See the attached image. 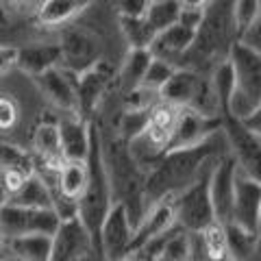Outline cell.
<instances>
[{
    "label": "cell",
    "instance_id": "6da1fadb",
    "mask_svg": "<svg viewBox=\"0 0 261 261\" xmlns=\"http://www.w3.org/2000/svg\"><path fill=\"white\" fill-rule=\"evenodd\" d=\"M220 133H222V130H220ZM220 133L209 137L205 144L196 146V148L163 152L161 159L146 172V178H144L146 205H152V202H159L163 198H172L174 194L185 190V187L198 176L202 166H205L211 157L228 152V148L220 150V146H218Z\"/></svg>",
    "mask_w": 261,
    "mask_h": 261
},
{
    "label": "cell",
    "instance_id": "7a4b0ae2",
    "mask_svg": "<svg viewBox=\"0 0 261 261\" xmlns=\"http://www.w3.org/2000/svg\"><path fill=\"white\" fill-rule=\"evenodd\" d=\"M87 185L85 192L76 200V218L92 240L94 252H98V233H100L102 220L109 214L113 200L111 181L105 166L102 154V135L96 124L89 122V152H87ZM100 255V252H98Z\"/></svg>",
    "mask_w": 261,
    "mask_h": 261
},
{
    "label": "cell",
    "instance_id": "3957f363",
    "mask_svg": "<svg viewBox=\"0 0 261 261\" xmlns=\"http://www.w3.org/2000/svg\"><path fill=\"white\" fill-rule=\"evenodd\" d=\"M218 157H211L205 166H202L198 176H196L185 190H181L170 198L172 200L176 226H181L187 233H200L202 228H207L211 222H216L214 207H211V198H209V174H211V168H214Z\"/></svg>",
    "mask_w": 261,
    "mask_h": 261
},
{
    "label": "cell",
    "instance_id": "277c9868",
    "mask_svg": "<svg viewBox=\"0 0 261 261\" xmlns=\"http://www.w3.org/2000/svg\"><path fill=\"white\" fill-rule=\"evenodd\" d=\"M57 226L59 218L53 209H29L11 202L0 209V233L7 242L22 235H55Z\"/></svg>",
    "mask_w": 261,
    "mask_h": 261
},
{
    "label": "cell",
    "instance_id": "5b68a950",
    "mask_svg": "<svg viewBox=\"0 0 261 261\" xmlns=\"http://www.w3.org/2000/svg\"><path fill=\"white\" fill-rule=\"evenodd\" d=\"M59 50H61V68L74 76L89 70L102 59V46L98 35L81 27H72L63 31L59 39Z\"/></svg>",
    "mask_w": 261,
    "mask_h": 261
},
{
    "label": "cell",
    "instance_id": "8992f818",
    "mask_svg": "<svg viewBox=\"0 0 261 261\" xmlns=\"http://www.w3.org/2000/svg\"><path fill=\"white\" fill-rule=\"evenodd\" d=\"M220 130H222V118H207L200 116L198 111L183 107L178 109V118L166 146V152L196 148V146L205 144L209 137H214Z\"/></svg>",
    "mask_w": 261,
    "mask_h": 261
},
{
    "label": "cell",
    "instance_id": "52a82bcc",
    "mask_svg": "<svg viewBox=\"0 0 261 261\" xmlns=\"http://www.w3.org/2000/svg\"><path fill=\"white\" fill-rule=\"evenodd\" d=\"M231 222L240 224L252 235H259L261 228V185L259 178L246 174L238 166L233 190V214Z\"/></svg>",
    "mask_w": 261,
    "mask_h": 261
},
{
    "label": "cell",
    "instance_id": "ba28073f",
    "mask_svg": "<svg viewBox=\"0 0 261 261\" xmlns=\"http://www.w3.org/2000/svg\"><path fill=\"white\" fill-rule=\"evenodd\" d=\"M235 170H238V159L231 150L220 154L209 174V198L214 207L216 222H231L233 214V190H235Z\"/></svg>",
    "mask_w": 261,
    "mask_h": 261
},
{
    "label": "cell",
    "instance_id": "9c48e42d",
    "mask_svg": "<svg viewBox=\"0 0 261 261\" xmlns=\"http://www.w3.org/2000/svg\"><path fill=\"white\" fill-rule=\"evenodd\" d=\"M130 240H133V224L128 222L124 205L113 202L98 233V252L105 261H118L128 255Z\"/></svg>",
    "mask_w": 261,
    "mask_h": 261
},
{
    "label": "cell",
    "instance_id": "30bf717a",
    "mask_svg": "<svg viewBox=\"0 0 261 261\" xmlns=\"http://www.w3.org/2000/svg\"><path fill=\"white\" fill-rule=\"evenodd\" d=\"M37 92L44 96L55 109H59L63 116H81L79 113V98H76V81L74 74L57 65L53 70H46L44 74L33 79Z\"/></svg>",
    "mask_w": 261,
    "mask_h": 261
},
{
    "label": "cell",
    "instance_id": "8fae6325",
    "mask_svg": "<svg viewBox=\"0 0 261 261\" xmlns=\"http://www.w3.org/2000/svg\"><path fill=\"white\" fill-rule=\"evenodd\" d=\"M226 59L235 74V92L261 102V53L233 42Z\"/></svg>",
    "mask_w": 261,
    "mask_h": 261
},
{
    "label": "cell",
    "instance_id": "7c38bea8",
    "mask_svg": "<svg viewBox=\"0 0 261 261\" xmlns=\"http://www.w3.org/2000/svg\"><path fill=\"white\" fill-rule=\"evenodd\" d=\"M31 157L35 161V170L44 174H57L63 168V152L57 122H39L33 130Z\"/></svg>",
    "mask_w": 261,
    "mask_h": 261
},
{
    "label": "cell",
    "instance_id": "4fadbf2b",
    "mask_svg": "<svg viewBox=\"0 0 261 261\" xmlns=\"http://www.w3.org/2000/svg\"><path fill=\"white\" fill-rule=\"evenodd\" d=\"M174 226H176V220H174L172 200L163 198L159 202H152L133 228V240H130V246H128V255H135L144 244H148L150 240L168 233Z\"/></svg>",
    "mask_w": 261,
    "mask_h": 261
},
{
    "label": "cell",
    "instance_id": "5bb4252c",
    "mask_svg": "<svg viewBox=\"0 0 261 261\" xmlns=\"http://www.w3.org/2000/svg\"><path fill=\"white\" fill-rule=\"evenodd\" d=\"M89 252H94L92 240H89L83 224L79 222V218L59 222L53 235V248L48 261H76L79 257L89 255Z\"/></svg>",
    "mask_w": 261,
    "mask_h": 261
},
{
    "label": "cell",
    "instance_id": "9a60e30c",
    "mask_svg": "<svg viewBox=\"0 0 261 261\" xmlns=\"http://www.w3.org/2000/svg\"><path fill=\"white\" fill-rule=\"evenodd\" d=\"M74 81H76L79 113H81V118H85L89 113H94V109L100 105L102 96L109 87V81H111V68L100 59L89 70L76 74Z\"/></svg>",
    "mask_w": 261,
    "mask_h": 261
},
{
    "label": "cell",
    "instance_id": "2e32d148",
    "mask_svg": "<svg viewBox=\"0 0 261 261\" xmlns=\"http://www.w3.org/2000/svg\"><path fill=\"white\" fill-rule=\"evenodd\" d=\"M202 79L198 72L192 70V68H178L172 72V76L168 79V83L159 89V100L161 102H168L172 107H190L194 96L198 94V89L202 85Z\"/></svg>",
    "mask_w": 261,
    "mask_h": 261
},
{
    "label": "cell",
    "instance_id": "e0dca14e",
    "mask_svg": "<svg viewBox=\"0 0 261 261\" xmlns=\"http://www.w3.org/2000/svg\"><path fill=\"white\" fill-rule=\"evenodd\" d=\"M65 161H85L89 152V122L81 116H63L57 122Z\"/></svg>",
    "mask_w": 261,
    "mask_h": 261
},
{
    "label": "cell",
    "instance_id": "ac0fdd59",
    "mask_svg": "<svg viewBox=\"0 0 261 261\" xmlns=\"http://www.w3.org/2000/svg\"><path fill=\"white\" fill-rule=\"evenodd\" d=\"M194 44H196V33L181 27V24H174V27H170L154 35L148 50L152 57H157V59H163V61L176 65V61L181 59Z\"/></svg>",
    "mask_w": 261,
    "mask_h": 261
},
{
    "label": "cell",
    "instance_id": "d6986e66",
    "mask_svg": "<svg viewBox=\"0 0 261 261\" xmlns=\"http://www.w3.org/2000/svg\"><path fill=\"white\" fill-rule=\"evenodd\" d=\"M61 65V50L59 44H31L18 48V59H15V68L31 79L44 74L46 70H53Z\"/></svg>",
    "mask_w": 261,
    "mask_h": 261
},
{
    "label": "cell",
    "instance_id": "ffe728a7",
    "mask_svg": "<svg viewBox=\"0 0 261 261\" xmlns=\"http://www.w3.org/2000/svg\"><path fill=\"white\" fill-rule=\"evenodd\" d=\"M92 5L94 0H39L35 9V22L44 29H59Z\"/></svg>",
    "mask_w": 261,
    "mask_h": 261
},
{
    "label": "cell",
    "instance_id": "44dd1931",
    "mask_svg": "<svg viewBox=\"0 0 261 261\" xmlns=\"http://www.w3.org/2000/svg\"><path fill=\"white\" fill-rule=\"evenodd\" d=\"M53 248V235H22L7 242V250L15 261H48Z\"/></svg>",
    "mask_w": 261,
    "mask_h": 261
},
{
    "label": "cell",
    "instance_id": "7402d4cb",
    "mask_svg": "<svg viewBox=\"0 0 261 261\" xmlns=\"http://www.w3.org/2000/svg\"><path fill=\"white\" fill-rule=\"evenodd\" d=\"M7 202L18 205V207H29V209H53L50 185H48L37 172H33L27 178V183H24Z\"/></svg>",
    "mask_w": 261,
    "mask_h": 261
},
{
    "label": "cell",
    "instance_id": "603a6c76",
    "mask_svg": "<svg viewBox=\"0 0 261 261\" xmlns=\"http://www.w3.org/2000/svg\"><path fill=\"white\" fill-rule=\"evenodd\" d=\"M150 61H152V55L148 48H128L126 50L124 59H122V65H120V74H118L124 94L135 87H140Z\"/></svg>",
    "mask_w": 261,
    "mask_h": 261
},
{
    "label": "cell",
    "instance_id": "cb8c5ba5",
    "mask_svg": "<svg viewBox=\"0 0 261 261\" xmlns=\"http://www.w3.org/2000/svg\"><path fill=\"white\" fill-rule=\"evenodd\" d=\"M55 183H57V190L65 198L76 202L87 185V161H65L63 168L57 172Z\"/></svg>",
    "mask_w": 261,
    "mask_h": 261
},
{
    "label": "cell",
    "instance_id": "d4e9b609",
    "mask_svg": "<svg viewBox=\"0 0 261 261\" xmlns=\"http://www.w3.org/2000/svg\"><path fill=\"white\" fill-rule=\"evenodd\" d=\"M224 238H226V250L231 261H246L257 250L259 235H252L246 228H242L235 222H224Z\"/></svg>",
    "mask_w": 261,
    "mask_h": 261
},
{
    "label": "cell",
    "instance_id": "484cf974",
    "mask_svg": "<svg viewBox=\"0 0 261 261\" xmlns=\"http://www.w3.org/2000/svg\"><path fill=\"white\" fill-rule=\"evenodd\" d=\"M200 235V246L205 261H231L226 250V238H224V224L222 222H211L207 228H202Z\"/></svg>",
    "mask_w": 261,
    "mask_h": 261
},
{
    "label": "cell",
    "instance_id": "4316f807",
    "mask_svg": "<svg viewBox=\"0 0 261 261\" xmlns=\"http://www.w3.org/2000/svg\"><path fill=\"white\" fill-rule=\"evenodd\" d=\"M178 11H181L178 0H152L144 20L150 24V29L154 33H161L170 27H174L178 20Z\"/></svg>",
    "mask_w": 261,
    "mask_h": 261
},
{
    "label": "cell",
    "instance_id": "83f0119b",
    "mask_svg": "<svg viewBox=\"0 0 261 261\" xmlns=\"http://www.w3.org/2000/svg\"><path fill=\"white\" fill-rule=\"evenodd\" d=\"M207 81H209L211 92L218 98L220 109H222V113H226L228 98H231L233 89H235V74H233V68H231V63H228V59L220 61L214 68V72H211V79H207Z\"/></svg>",
    "mask_w": 261,
    "mask_h": 261
},
{
    "label": "cell",
    "instance_id": "f1b7e54d",
    "mask_svg": "<svg viewBox=\"0 0 261 261\" xmlns=\"http://www.w3.org/2000/svg\"><path fill=\"white\" fill-rule=\"evenodd\" d=\"M0 170H22V172H35V161L31 152L15 144L0 140Z\"/></svg>",
    "mask_w": 261,
    "mask_h": 261
},
{
    "label": "cell",
    "instance_id": "f546056e",
    "mask_svg": "<svg viewBox=\"0 0 261 261\" xmlns=\"http://www.w3.org/2000/svg\"><path fill=\"white\" fill-rule=\"evenodd\" d=\"M120 31H122V35H124L128 48H150L154 35H157L144 18H140V20L120 18Z\"/></svg>",
    "mask_w": 261,
    "mask_h": 261
},
{
    "label": "cell",
    "instance_id": "4dcf8cb0",
    "mask_svg": "<svg viewBox=\"0 0 261 261\" xmlns=\"http://www.w3.org/2000/svg\"><path fill=\"white\" fill-rule=\"evenodd\" d=\"M261 15V0H233L231 7V22L235 29V35L242 33L250 24L259 22Z\"/></svg>",
    "mask_w": 261,
    "mask_h": 261
},
{
    "label": "cell",
    "instance_id": "1f68e13d",
    "mask_svg": "<svg viewBox=\"0 0 261 261\" xmlns=\"http://www.w3.org/2000/svg\"><path fill=\"white\" fill-rule=\"evenodd\" d=\"M174 70H176V65L163 61V59H157V57H152V61L148 63V70H146V74L142 79L140 87L148 89V92L159 96V89L168 83V79L172 76Z\"/></svg>",
    "mask_w": 261,
    "mask_h": 261
},
{
    "label": "cell",
    "instance_id": "d6a6232c",
    "mask_svg": "<svg viewBox=\"0 0 261 261\" xmlns=\"http://www.w3.org/2000/svg\"><path fill=\"white\" fill-rule=\"evenodd\" d=\"M161 255L168 257V259H172V261H192V240H190V233L183 231L181 226H176L174 233L168 238Z\"/></svg>",
    "mask_w": 261,
    "mask_h": 261
},
{
    "label": "cell",
    "instance_id": "836d02e7",
    "mask_svg": "<svg viewBox=\"0 0 261 261\" xmlns=\"http://www.w3.org/2000/svg\"><path fill=\"white\" fill-rule=\"evenodd\" d=\"M148 113H150V109L124 111V113H122V118H120V140L124 144H128L130 140H135V137L146 128Z\"/></svg>",
    "mask_w": 261,
    "mask_h": 261
},
{
    "label": "cell",
    "instance_id": "e575fe53",
    "mask_svg": "<svg viewBox=\"0 0 261 261\" xmlns=\"http://www.w3.org/2000/svg\"><path fill=\"white\" fill-rule=\"evenodd\" d=\"M20 120V105L13 96L0 94V133H9Z\"/></svg>",
    "mask_w": 261,
    "mask_h": 261
},
{
    "label": "cell",
    "instance_id": "d590c367",
    "mask_svg": "<svg viewBox=\"0 0 261 261\" xmlns=\"http://www.w3.org/2000/svg\"><path fill=\"white\" fill-rule=\"evenodd\" d=\"M152 0H113L118 9V18H126V20H140L146 15Z\"/></svg>",
    "mask_w": 261,
    "mask_h": 261
},
{
    "label": "cell",
    "instance_id": "8d00e7d4",
    "mask_svg": "<svg viewBox=\"0 0 261 261\" xmlns=\"http://www.w3.org/2000/svg\"><path fill=\"white\" fill-rule=\"evenodd\" d=\"M205 18H207V13L202 9H185V7H181L176 24H181V27L198 33L202 29V24H205Z\"/></svg>",
    "mask_w": 261,
    "mask_h": 261
},
{
    "label": "cell",
    "instance_id": "74e56055",
    "mask_svg": "<svg viewBox=\"0 0 261 261\" xmlns=\"http://www.w3.org/2000/svg\"><path fill=\"white\" fill-rule=\"evenodd\" d=\"M235 42L250 48V50L261 53V22L250 24V27H246L242 33H238V35H235Z\"/></svg>",
    "mask_w": 261,
    "mask_h": 261
},
{
    "label": "cell",
    "instance_id": "f35d334b",
    "mask_svg": "<svg viewBox=\"0 0 261 261\" xmlns=\"http://www.w3.org/2000/svg\"><path fill=\"white\" fill-rule=\"evenodd\" d=\"M15 59H18V48L9 44H0V76L15 68Z\"/></svg>",
    "mask_w": 261,
    "mask_h": 261
},
{
    "label": "cell",
    "instance_id": "ab89813d",
    "mask_svg": "<svg viewBox=\"0 0 261 261\" xmlns=\"http://www.w3.org/2000/svg\"><path fill=\"white\" fill-rule=\"evenodd\" d=\"M240 124H242V128L244 130H248L250 135H261V109H257V111H252L250 116H246L244 120H238Z\"/></svg>",
    "mask_w": 261,
    "mask_h": 261
},
{
    "label": "cell",
    "instance_id": "60d3db41",
    "mask_svg": "<svg viewBox=\"0 0 261 261\" xmlns=\"http://www.w3.org/2000/svg\"><path fill=\"white\" fill-rule=\"evenodd\" d=\"M214 3V0H178V5L185 7V9H202L207 11V7Z\"/></svg>",
    "mask_w": 261,
    "mask_h": 261
},
{
    "label": "cell",
    "instance_id": "b9f144b4",
    "mask_svg": "<svg viewBox=\"0 0 261 261\" xmlns=\"http://www.w3.org/2000/svg\"><path fill=\"white\" fill-rule=\"evenodd\" d=\"M7 200H9V196H7L5 187H3V181H0V209H3L7 205Z\"/></svg>",
    "mask_w": 261,
    "mask_h": 261
},
{
    "label": "cell",
    "instance_id": "7bdbcfd3",
    "mask_svg": "<svg viewBox=\"0 0 261 261\" xmlns=\"http://www.w3.org/2000/svg\"><path fill=\"white\" fill-rule=\"evenodd\" d=\"M5 250H7V240H5V235L0 233V257L5 255Z\"/></svg>",
    "mask_w": 261,
    "mask_h": 261
},
{
    "label": "cell",
    "instance_id": "ee69618b",
    "mask_svg": "<svg viewBox=\"0 0 261 261\" xmlns=\"http://www.w3.org/2000/svg\"><path fill=\"white\" fill-rule=\"evenodd\" d=\"M76 261H92V252H89V255H83V257H79Z\"/></svg>",
    "mask_w": 261,
    "mask_h": 261
},
{
    "label": "cell",
    "instance_id": "f6af8a7d",
    "mask_svg": "<svg viewBox=\"0 0 261 261\" xmlns=\"http://www.w3.org/2000/svg\"><path fill=\"white\" fill-rule=\"evenodd\" d=\"M7 3H11V5H24V3H29V0H7Z\"/></svg>",
    "mask_w": 261,
    "mask_h": 261
},
{
    "label": "cell",
    "instance_id": "bcb514c9",
    "mask_svg": "<svg viewBox=\"0 0 261 261\" xmlns=\"http://www.w3.org/2000/svg\"><path fill=\"white\" fill-rule=\"evenodd\" d=\"M152 261H172V259H168V257H163V255H159L157 259H152Z\"/></svg>",
    "mask_w": 261,
    "mask_h": 261
},
{
    "label": "cell",
    "instance_id": "7dc6e473",
    "mask_svg": "<svg viewBox=\"0 0 261 261\" xmlns=\"http://www.w3.org/2000/svg\"><path fill=\"white\" fill-rule=\"evenodd\" d=\"M118 261H133V257L126 255V257H122V259H118Z\"/></svg>",
    "mask_w": 261,
    "mask_h": 261
},
{
    "label": "cell",
    "instance_id": "c3c4849f",
    "mask_svg": "<svg viewBox=\"0 0 261 261\" xmlns=\"http://www.w3.org/2000/svg\"><path fill=\"white\" fill-rule=\"evenodd\" d=\"M130 257H133V261H144L142 257H137V255H130Z\"/></svg>",
    "mask_w": 261,
    "mask_h": 261
},
{
    "label": "cell",
    "instance_id": "681fc988",
    "mask_svg": "<svg viewBox=\"0 0 261 261\" xmlns=\"http://www.w3.org/2000/svg\"><path fill=\"white\" fill-rule=\"evenodd\" d=\"M9 261H15V259H9Z\"/></svg>",
    "mask_w": 261,
    "mask_h": 261
}]
</instances>
